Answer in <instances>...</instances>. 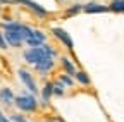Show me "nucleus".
<instances>
[{"mask_svg": "<svg viewBox=\"0 0 124 122\" xmlns=\"http://www.w3.org/2000/svg\"><path fill=\"white\" fill-rule=\"evenodd\" d=\"M12 122H28V120L21 115H12Z\"/></svg>", "mask_w": 124, "mask_h": 122, "instance_id": "17", "label": "nucleus"}, {"mask_svg": "<svg viewBox=\"0 0 124 122\" xmlns=\"http://www.w3.org/2000/svg\"><path fill=\"white\" fill-rule=\"evenodd\" d=\"M76 78H78V81L79 83H83V84H90V78L85 74V72H79V71H76Z\"/></svg>", "mask_w": 124, "mask_h": 122, "instance_id": "14", "label": "nucleus"}, {"mask_svg": "<svg viewBox=\"0 0 124 122\" xmlns=\"http://www.w3.org/2000/svg\"><path fill=\"white\" fill-rule=\"evenodd\" d=\"M9 45H7V41H5V38H4V35L0 33V48H7Z\"/></svg>", "mask_w": 124, "mask_h": 122, "instance_id": "16", "label": "nucleus"}, {"mask_svg": "<svg viewBox=\"0 0 124 122\" xmlns=\"http://www.w3.org/2000/svg\"><path fill=\"white\" fill-rule=\"evenodd\" d=\"M54 93H55V95H62V88H60V84H55V86H54Z\"/></svg>", "mask_w": 124, "mask_h": 122, "instance_id": "18", "label": "nucleus"}, {"mask_svg": "<svg viewBox=\"0 0 124 122\" xmlns=\"http://www.w3.org/2000/svg\"><path fill=\"white\" fill-rule=\"evenodd\" d=\"M62 65H64V69L67 71V74H76V69H74V65L69 62L67 58H62Z\"/></svg>", "mask_w": 124, "mask_h": 122, "instance_id": "13", "label": "nucleus"}, {"mask_svg": "<svg viewBox=\"0 0 124 122\" xmlns=\"http://www.w3.org/2000/svg\"><path fill=\"white\" fill-rule=\"evenodd\" d=\"M110 9L114 12H124V0H114L110 4Z\"/></svg>", "mask_w": 124, "mask_h": 122, "instance_id": "11", "label": "nucleus"}, {"mask_svg": "<svg viewBox=\"0 0 124 122\" xmlns=\"http://www.w3.org/2000/svg\"><path fill=\"white\" fill-rule=\"evenodd\" d=\"M28 45H29V48H36V47H41L43 41H45V35L41 31H36V29H33V35H31L29 38L24 40Z\"/></svg>", "mask_w": 124, "mask_h": 122, "instance_id": "3", "label": "nucleus"}, {"mask_svg": "<svg viewBox=\"0 0 124 122\" xmlns=\"http://www.w3.org/2000/svg\"><path fill=\"white\" fill-rule=\"evenodd\" d=\"M0 122H10V120H9V119H7V117H5L2 112H0Z\"/></svg>", "mask_w": 124, "mask_h": 122, "instance_id": "19", "label": "nucleus"}, {"mask_svg": "<svg viewBox=\"0 0 124 122\" xmlns=\"http://www.w3.org/2000/svg\"><path fill=\"white\" fill-rule=\"evenodd\" d=\"M14 101H16V105H17L21 110H24V112H33V110H36V100H35L33 96H29V95L17 96Z\"/></svg>", "mask_w": 124, "mask_h": 122, "instance_id": "2", "label": "nucleus"}, {"mask_svg": "<svg viewBox=\"0 0 124 122\" xmlns=\"http://www.w3.org/2000/svg\"><path fill=\"white\" fill-rule=\"evenodd\" d=\"M19 78H21V81L26 84V88H28V89H31L33 93H36V84H35V79L29 76V72H28V71L21 69V71H19Z\"/></svg>", "mask_w": 124, "mask_h": 122, "instance_id": "5", "label": "nucleus"}, {"mask_svg": "<svg viewBox=\"0 0 124 122\" xmlns=\"http://www.w3.org/2000/svg\"><path fill=\"white\" fill-rule=\"evenodd\" d=\"M52 31H54V35H55L62 43H64L67 48H72V47H74V41H72V38H71V35H69L67 31H64L62 28H54Z\"/></svg>", "mask_w": 124, "mask_h": 122, "instance_id": "4", "label": "nucleus"}, {"mask_svg": "<svg viewBox=\"0 0 124 122\" xmlns=\"http://www.w3.org/2000/svg\"><path fill=\"white\" fill-rule=\"evenodd\" d=\"M83 10H85L86 14H98V12H105L107 7H103V5H100V4H95V2H90L88 5L83 7Z\"/></svg>", "mask_w": 124, "mask_h": 122, "instance_id": "7", "label": "nucleus"}, {"mask_svg": "<svg viewBox=\"0 0 124 122\" xmlns=\"http://www.w3.org/2000/svg\"><path fill=\"white\" fill-rule=\"evenodd\" d=\"M7 45H10V47H21V43H23V38L19 33H14V31H5L4 35Z\"/></svg>", "mask_w": 124, "mask_h": 122, "instance_id": "6", "label": "nucleus"}, {"mask_svg": "<svg viewBox=\"0 0 124 122\" xmlns=\"http://www.w3.org/2000/svg\"><path fill=\"white\" fill-rule=\"evenodd\" d=\"M52 65H54V60H52V57H45L43 60H40V62L36 64V69H38L41 74H45L48 69H52Z\"/></svg>", "mask_w": 124, "mask_h": 122, "instance_id": "8", "label": "nucleus"}, {"mask_svg": "<svg viewBox=\"0 0 124 122\" xmlns=\"http://www.w3.org/2000/svg\"><path fill=\"white\" fill-rule=\"evenodd\" d=\"M14 0H0V4H12Z\"/></svg>", "mask_w": 124, "mask_h": 122, "instance_id": "20", "label": "nucleus"}, {"mask_svg": "<svg viewBox=\"0 0 124 122\" xmlns=\"http://www.w3.org/2000/svg\"><path fill=\"white\" fill-rule=\"evenodd\" d=\"M0 100H2L4 103H7V105H10V103H14V93L9 89V88H0Z\"/></svg>", "mask_w": 124, "mask_h": 122, "instance_id": "9", "label": "nucleus"}, {"mask_svg": "<svg viewBox=\"0 0 124 122\" xmlns=\"http://www.w3.org/2000/svg\"><path fill=\"white\" fill-rule=\"evenodd\" d=\"M60 81L64 83V84H67V86H72V79L69 78V76H62V78H60Z\"/></svg>", "mask_w": 124, "mask_h": 122, "instance_id": "15", "label": "nucleus"}, {"mask_svg": "<svg viewBox=\"0 0 124 122\" xmlns=\"http://www.w3.org/2000/svg\"><path fill=\"white\" fill-rule=\"evenodd\" d=\"M52 93H54V84H46L43 88V101H48Z\"/></svg>", "mask_w": 124, "mask_h": 122, "instance_id": "12", "label": "nucleus"}, {"mask_svg": "<svg viewBox=\"0 0 124 122\" xmlns=\"http://www.w3.org/2000/svg\"><path fill=\"white\" fill-rule=\"evenodd\" d=\"M48 122H57V120H48Z\"/></svg>", "mask_w": 124, "mask_h": 122, "instance_id": "21", "label": "nucleus"}, {"mask_svg": "<svg viewBox=\"0 0 124 122\" xmlns=\"http://www.w3.org/2000/svg\"><path fill=\"white\" fill-rule=\"evenodd\" d=\"M17 2H21V4H24L26 7H31L35 12H38V14H41V16H45L46 14V9L45 7H41V5H38L36 2H33V0H17Z\"/></svg>", "mask_w": 124, "mask_h": 122, "instance_id": "10", "label": "nucleus"}, {"mask_svg": "<svg viewBox=\"0 0 124 122\" xmlns=\"http://www.w3.org/2000/svg\"><path fill=\"white\" fill-rule=\"evenodd\" d=\"M52 50L48 47H45V45H41V47H36V48H29L24 52V60L29 64H38L40 60H43L45 57H52Z\"/></svg>", "mask_w": 124, "mask_h": 122, "instance_id": "1", "label": "nucleus"}]
</instances>
